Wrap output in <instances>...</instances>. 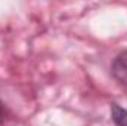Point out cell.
Here are the masks:
<instances>
[{
  "mask_svg": "<svg viewBox=\"0 0 127 126\" xmlns=\"http://www.w3.org/2000/svg\"><path fill=\"white\" fill-rule=\"evenodd\" d=\"M111 119L117 126H127V108L112 104L111 105Z\"/></svg>",
  "mask_w": 127,
  "mask_h": 126,
  "instance_id": "2",
  "label": "cell"
},
{
  "mask_svg": "<svg viewBox=\"0 0 127 126\" xmlns=\"http://www.w3.org/2000/svg\"><path fill=\"white\" fill-rule=\"evenodd\" d=\"M4 117H6V107H4V104L0 101V123L4 120Z\"/></svg>",
  "mask_w": 127,
  "mask_h": 126,
  "instance_id": "3",
  "label": "cell"
},
{
  "mask_svg": "<svg viewBox=\"0 0 127 126\" xmlns=\"http://www.w3.org/2000/svg\"><path fill=\"white\" fill-rule=\"evenodd\" d=\"M111 73L120 83L127 85V51H123L115 57L111 65Z\"/></svg>",
  "mask_w": 127,
  "mask_h": 126,
  "instance_id": "1",
  "label": "cell"
}]
</instances>
